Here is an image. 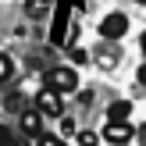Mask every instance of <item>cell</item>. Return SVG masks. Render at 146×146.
<instances>
[{"label":"cell","mask_w":146,"mask_h":146,"mask_svg":"<svg viewBox=\"0 0 146 146\" xmlns=\"http://www.w3.org/2000/svg\"><path fill=\"white\" fill-rule=\"evenodd\" d=\"M36 111L43 114V118H61L64 104H61V93L50 89V86H43L39 93H36Z\"/></svg>","instance_id":"obj_1"},{"label":"cell","mask_w":146,"mask_h":146,"mask_svg":"<svg viewBox=\"0 0 146 146\" xmlns=\"http://www.w3.org/2000/svg\"><path fill=\"white\" fill-rule=\"evenodd\" d=\"M46 86L57 89V93H75L78 89V75H75V68H50L46 71Z\"/></svg>","instance_id":"obj_2"},{"label":"cell","mask_w":146,"mask_h":146,"mask_svg":"<svg viewBox=\"0 0 146 146\" xmlns=\"http://www.w3.org/2000/svg\"><path fill=\"white\" fill-rule=\"evenodd\" d=\"M132 121H107L104 125V143H111V146H125L128 139H132Z\"/></svg>","instance_id":"obj_3"},{"label":"cell","mask_w":146,"mask_h":146,"mask_svg":"<svg viewBox=\"0 0 146 146\" xmlns=\"http://www.w3.org/2000/svg\"><path fill=\"white\" fill-rule=\"evenodd\" d=\"M125 32H128V18H125L121 11L107 14V18L100 21V36H104V39H121Z\"/></svg>","instance_id":"obj_4"},{"label":"cell","mask_w":146,"mask_h":146,"mask_svg":"<svg viewBox=\"0 0 146 146\" xmlns=\"http://www.w3.org/2000/svg\"><path fill=\"white\" fill-rule=\"evenodd\" d=\"M21 132L29 139H39L43 135V114L39 111H21Z\"/></svg>","instance_id":"obj_5"},{"label":"cell","mask_w":146,"mask_h":146,"mask_svg":"<svg viewBox=\"0 0 146 146\" xmlns=\"http://www.w3.org/2000/svg\"><path fill=\"white\" fill-rule=\"evenodd\" d=\"M107 118H111V121H128V118H132V104H128V100H118V104H111Z\"/></svg>","instance_id":"obj_6"},{"label":"cell","mask_w":146,"mask_h":146,"mask_svg":"<svg viewBox=\"0 0 146 146\" xmlns=\"http://www.w3.org/2000/svg\"><path fill=\"white\" fill-rule=\"evenodd\" d=\"M25 11H29V18H43L46 14V0H29Z\"/></svg>","instance_id":"obj_7"},{"label":"cell","mask_w":146,"mask_h":146,"mask_svg":"<svg viewBox=\"0 0 146 146\" xmlns=\"http://www.w3.org/2000/svg\"><path fill=\"white\" fill-rule=\"evenodd\" d=\"M11 71H14L11 57H7V54H0V82H4V78H11Z\"/></svg>","instance_id":"obj_8"},{"label":"cell","mask_w":146,"mask_h":146,"mask_svg":"<svg viewBox=\"0 0 146 146\" xmlns=\"http://www.w3.org/2000/svg\"><path fill=\"white\" fill-rule=\"evenodd\" d=\"M100 64H104V68H114V64H118V54H114V50H100Z\"/></svg>","instance_id":"obj_9"},{"label":"cell","mask_w":146,"mask_h":146,"mask_svg":"<svg viewBox=\"0 0 146 146\" xmlns=\"http://www.w3.org/2000/svg\"><path fill=\"white\" fill-rule=\"evenodd\" d=\"M75 146H96V135H93V132H78L75 135Z\"/></svg>","instance_id":"obj_10"},{"label":"cell","mask_w":146,"mask_h":146,"mask_svg":"<svg viewBox=\"0 0 146 146\" xmlns=\"http://www.w3.org/2000/svg\"><path fill=\"white\" fill-rule=\"evenodd\" d=\"M36 146H64V143L54 139V135H39V139H36Z\"/></svg>","instance_id":"obj_11"},{"label":"cell","mask_w":146,"mask_h":146,"mask_svg":"<svg viewBox=\"0 0 146 146\" xmlns=\"http://www.w3.org/2000/svg\"><path fill=\"white\" fill-rule=\"evenodd\" d=\"M0 146H14V135H11V128H0Z\"/></svg>","instance_id":"obj_12"},{"label":"cell","mask_w":146,"mask_h":146,"mask_svg":"<svg viewBox=\"0 0 146 146\" xmlns=\"http://www.w3.org/2000/svg\"><path fill=\"white\" fill-rule=\"evenodd\" d=\"M61 132H64V135H75V121L64 118V121H61Z\"/></svg>","instance_id":"obj_13"},{"label":"cell","mask_w":146,"mask_h":146,"mask_svg":"<svg viewBox=\"0 0 146 146\" xmlns=\"http://www.w3.org/2000/svg\"><path fill=\"white\" fill-rule=\"evenodd\" d=\"M71 61H75V64H82V61H86V50H75V46H71Z\"/></svg>","instance_id":"obj_14"},{"label":"cell","mask_w":146,"mask_h":146,"mask_svg":"<svg viewBox=\"0 0 146 146\" xmlns=\"http://www.w3.org/2000/svg\"><path fill=\"white\" fill-rule=\"evenodd\" d=\"M135 78H139V86H146V64L139 68V75H135Z\"/></svg>","instance_id":"obj_15"},{"label":"cell","mask_w":146,"mask_h":146,"mask_svg":"<svg viewBox=\"0 0 146 146\" xmlns=\"http://www.w3.org/2000/svg\"><path fill=\"white\" fill-rule=\"evenodd\" d=\"M139 46H143V54H146V32H143V39H139Z\"/></svg>","instance_id":"obj_16"},{"label":"cell","mask_w":146,"mask_h":146,"mask_svg":"<svg viewBox=\"0 0 146 146\" xmlns=\"http://www.w3.org/2000/svg\"><path fill=\"white\" fill-rule=\"evenodd\" d=\"M135 4H146V0H135Z\"/></svg>","instance_id":"obj_17"}]
</instances>
